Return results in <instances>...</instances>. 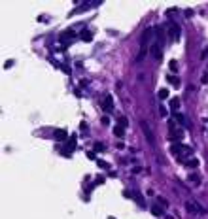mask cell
<instances>
[{
	"label": "cell",
	"instance_id": "cell-1",
	"mask_svg": "<svg viewBox=\"0 0 208 219\" xmlns=\"http://www.w3.org/2000/svg\"><path fill=\"white\" fill-rule=\"evenodd\" d=\"M184 206H185L187 213H191V215H206V208L201 206L197 200H193V198H187Z\"/></svg>",
	"mask_w": 208,
	"mask_h": 219
},
{
	"label": "cell",
	"instance_id": "cell-2",
	"mask_svg": "<svg viewBox=\"0 0 208 219\" xmlns=\"http://www.w3.org/2000/svg\"><path fill=\"white\" fill-rule=\"evenodd\" d=\"M140 127H142V132H144L146 140L153 146V144H155V136H153V129L149 127V123H148V121H140Z\"/></svg>",
	"mask_w": 208,
	"mask_h": 219
},
{
	"label": "cell",
	"instance_id": "cell-3",
	"mask_svg": "<svg viewBox=\"0 0 208 219\" xmlns=\"http://www.w3.org/2000/svg\"><path fill=\"white\" fill-rule=\"evenodd\" d=\"M100 108L106 111V114H112L114 111V96L110 93H106L102 96V102H100Z\"/></svg>",
	"mask_w": 208,
	"mask_h": 219
},
{
	"label": "cell",
	"instance_id": "cell-4",
	"mask_svg": "<svg viewBox=\"0 0 208 219\" xmlns=\"http://www.w3.org/2000/svg\"><path fill=\"white\" fill-rule=\"evenodd\" d=\"M155 34V28L153 27H148V28H144V32H142V38H140V44H142V47H146V45L149 44V40H152V36Z\"/></svg>",
	"mask_w": 208,
	"mask_h": 219
},
{
	"label": "cell",
	"instance_id": "cell-5",
	"mask_svg": "<svg viewBox=\"0 0 208 219\" xmlns=\"http://www.w3.org/2000/svg\"><path fill=\"white\" fill-rule=\"evenodd\" d=\"M168 38H170V42H178L180 40V27L176 23H172L168 27Z\"/></svg>",
	"mask_w": 208,
	"mask_h": 219
},
{
	"label": "cell",
	"instance_id": "cell-6",
	"mask_svg": "<svg viewBox=\"0 0 208 219\" xmlns=\"http://www.w3.org/2000/svg\"><path fill=\"white\" fill-rule=\"evenodd\" d=\"M172 117H174V121H176V123H180L182 127H187V129L191 127V123L185 119V115H184V114H178V111H176V114H172Z\"/></svg>",
	"mask_w": 208,
	"mask_h": 219
},
{
	"label": "cell",
	"instance_id": "cell-7",
	"mask_svg": "<svg viewBox=\"0 0 208 219\" xmlns=\"http://www.w3.org/2000/svg\"><path fill=\"white\" fill-rule=\"evenodd\" d=\"M76 36V32L72 28H68V30H64V32H61V36H59V42L61 44H68L66 40H70V38H74Z\"/></svg>",
	"mask_w": 208,
	"mask_h": 219
},
{
	"label": "cell",
	"instance_id": "cell-8",
	"mask_svg": "<svg viewBox=\"0 0 208 219\" xmlns=\"http://www.w3.org/2000/svg\"><path fill=\"white\" fill-rule=\"evenodd\" d=\"M53 138H55L57 142H66V138H68V132H66L64 129H57V130L53 132Z\"/></svg>",
	"mask_w": 208,
	"mask_h": 219
},
{
	"label": "cell",
	"instance_id": "cell-9",
	"mask_svg": "<svg viewBox=\"0 0 208 219\" xmlns=\"http://www.w3.org/2000/svg\"><path fill=\"white\" fill-rule=\"evenodd\" d=\"M149 51H152V55H153V57L157 59V60H161V53H163V45L155 42V44L152 45V47H149Z\"/></svg>",
	"mask_w": 208,
	"mask_h": 219
},
{
	"label": "cell",
	"instance_id": "cell-10",
	"mask_svg": "<svg viewBox=\"0 0 208 219\" xmlns=\"http://www.w3.org/2000/svg\"><path fill=\"white\" fill-rule=\"evenodd\" d=\"M133 198H134V202H136L140 208H146V200H144V196L140 195L138 191H133Z\"/></svg>",
	"mask_w": 208,
	"mask_h": 219
},
{
	"label": "cell",
	"instance_id": "cell-11",
	"mask_svg": "<svg viewBox=\"0 0 208 219\" xmlns=\"http://www.w3.org/2000/svg\"><path fill=\"white\" fill-rule=\"evenodd\" d=\"M152 213H153V215H157V217H163V215H165V208L159 206L157 202H155V204L152 206Z\"/></svg>",
	"mask_w": 208,
	"mask_h": 219
},
{
	"label": "cell",
	"instance_id": "cell-12",
	"mask_svg": "<svg viewBox=\"0 0 208 219\" xmlns=\"http://www.w3.org/2000/svg\"><path fill=\"white\" fill-rule=\"evenodd\" d=\"M80 38L83 40V42H91V40H93V32H91L89 28H83L81 32H80Z\"/></svg>",
	"mask_w": 208,
	"mask_h": 219
},
{
	"label": "cell",
	"instance_id": "cell-13",
	"mask_svg": "<svg viewBox=\"0 0 208 219\" xmlns=\"http://www.w3.org/2000/svg\"><path fill=\"white\" fill-rule=\"evenodd\" d=\"M182 138H184V132L182 130H172V134H170V140L172 142H180Z\"/></svg>",
	"mask_w": 208,
	"mask_h": 219
},
{
	"label": "cell",
	"instance_id": "cell-14",
	"mask_svg": "<svg viewBox=\"0 0 208 219\" xmlns=\"http://www.w3.org/2000/svg\"><path fill=\"white\" fill-rule=\"evenodd\" d=\"M166 81H168V83H172V85H176V87L180 85V78H178V76H172V74L166 76Z\"/></svg>",
	"mask_w": 208,
	"mask_h": 219
},
{
	"label": "cell",
	"instance_id": "cell-15",
	"mask_svg": "<svg viewBox=\"0 0 208 219\" xmlns=\"http://www.w3.org/2000/svg\"><path fill=\"white\" fill-rule=\"evenodd\" d=\"M114 134H116L117 138H123V136H125V129L119 127V125H116V127H114Z\"/></svg>",
	"mask_w": 208,
	"mask_h": 219
},
{
	"label": "cell",
	"instance_id": "cell-16",
	"mask_svg": "<svg viewBox=\"0 0 208 219\" xmlns=\"http://www.w3.org/2000/svg\"><path fill=\"white\" fill-rule=\"evenodd\" d=\"M185 166H187V168H197V166H199V159H195V157H191V159L185 162Z\"/></svg>",
	"mask_w": 208,
	"mask_h": 219
},
{
	"label": "cell",
	"instance_id": "cell-17",
	"mask_svg": "<svg viewBox=\"0 0 208 219\" xmlns=\"http://www.w3.org/2000/svg\"><path fill=\"white\" fill-rule=\"evenodd\" d=\"M189 183H191V185H195V187L201 185V178L197 176V174H191V176H189Z\"/></svg>",
	"mask_w": 208,
	"mask_h": 219
},
{
	"label": "cell",
	"instance_id": "cell-18",
	"mask_svg": "<svg viewBox=\"0 0 208 219\" xmlns=\"http://www.w3.org/2000/svg\"><path fill=\"white\" fill-rule=\"evenodd\" d=\"M72 149H76V134H72L68 138V151L72 153Z\"/></svg>",
	"mask_w": 208,
	"mask_h": 219
},
{
	"label": "cell",
	"instance_id": "cell-19",
	"mask_svg": "<svg viewBox=\"0 0 208 219\" xmlns=\"http://www.w3.org/2000/svg\"><path fill=\"white\" fill-rule=\"evenodd\" d=\"M117 125L119 127H123V129H127V127H129V119H127V117H117Z\"/></svg>",
	"mask_w": 208,
	"mask_h": 219
},
{
	"label": "cell",
	"instance_id": "cell-20",
	"mask_svg": "<svg viewBox=\"0 0 208 219\" xmlns=\"http://www.w3.org/2000/svg\"><path fill=\"white\" fill-rule=\"evenodd\" d=\"M170 108H172V111L176 114L178 108H180V98H172V100H170Z\"/></svg>",
	"mask_w": 208,
	"mask_h": 219
},
{
	"label": "cell",
	"instance_id": "cell-21",
	"mask_svg": "<svg viewBox=\"0 0 208 219\" xmlns=\"http://www.w3.org/2000/svg\"><path fill=\"white\" fill-rule=\"evenodd\" d=\"M168 96H170L168 89H159V98H161V100H166Z\"/></svg>",
	"mask_w": 208,
	"mask_h": 219
},
{
	"label": "cell",
	"instance_id": "cell-22",
	"mask_svg": "<svg viewBox=\"0 0 208 219\" xmlns=\"http://www.w3.org/2000/svg\"><path fill=\"white\" fill-rule=\"evenodd\" d=\"M97 164L100 166V168H104V170H112V168H110V164H108L106 161H102V159H97Z\"/></svg>",
	"mask_w": 208,
	"mask_h": 219
},
{
	"label": "cell",
	"instance_id": "cell-23",
	"mask_svg": "<svg viewBox=\"0 0 208 219\" xmlns=\"http://www.w3.org/2000/svg\"><path fill=\"white\" fill-rule=\"evenodd\" d=\"M93 147H95V151H104V144H102V142H95Z\"/></svg>",
	"mask_w": 208,
	"mask_h": 219
},
{
	"label": "cell",
	"instance_id": "cell-24",
	"mask_svg": "<svg viewBox=\"0 0 208 219\" xmlns=\"http://www.w3.org/2000/svg\"><path fill=\"white\" fill-rule=\"evenodd\" d=\"M157 202H159V204L163 206V208H168V202H166V200H165L163 196H157Z\"/></svg>",
	"mask_w": 208,
	"mask_h": 219
},
{
	"label": "cell",
	"instance_id": "cell-25",
	"mask_svg": "<svg viewBox=\"0 0 208 219\" xmlns=\"http://www.w3.org/2000/svg\"><path fill=\"white\" fill-rule=\"evenodd\" d=\"M144 55H146V47H142V51L138 53V57H136V63H140V60L144 59Z\"/></svg>",
	"mask_w": 208,
	"mask_h": 219
},
{
	"label": "cell",
	"instance_id": "cell-26",
	"mask_svg": "<svg viewBox=\"0 0 208 219\" xmlns=\"http://www.w3.org/2000/svg\"><path fill=\"white\" fill-rule=\"evenodd\" d=\"M170 70H174V72H176V70H178V63H176V60H170Z\"/></svg>",
	"mask_w": 208,
	"mask_h": 219
},
{
	"label": "cell",
	"instance_id": "cell-27",
	"mask_svg": "<svg viewBox=\"0 0 208 219\" xmlns=\"http://www.w3.org/2000/svg\"><path fill=\"white\" fill-rule=\"evenodd\" d=\"M159 114L163 115V117H166V110H165V106H163V104H159Z\"/></svg>",
	"mask_w": 208,
	"mask_h": 219
},
{
	"label": "cell",
	"instance_id": "cell-28",
	"mask_svg": "<svg viewBox=\"0 0 208 219\" xmlns=\"http://www.w3.org/2000/svg\"><path fill=\"white\" fill-rule=\"evenodd\" d=\"M87 159H91V161H95V159H97V155H95V151H87Z\"/></svg>",
	"mask_w": 208,
	"mask_h": 219
},
{
	"label": "cell",
	"instance_id": "cell-29",
	"mask_svg": "<svg viewBox=\"0 0 208 219\" xmlns=\"http://www.w3.org/2000/svg\"><path fill=\"white\" fill-rule=\"evenodd\" d=\"M140 172H142V166H134L133 168V174H140Z\"/></svg>",
	"mask_w": 208,
	"mask_h": 219
},
{
	"label": "cell",
	"instance_id": "cell-30",
	"mask_svg": "<svg viewBox=\"0 0 208 219\" xmlns=\"http://www.w3.org/2000/svg\"><path fill=\"white\" fill-rule=\"evenodd\" d=\"M102 125L108 127V125H110V119H108V117H102Z\"/></svg>",
	"mask_w": 208,
	"mask_h": 219
},
{
	"label": "cell",
	"instance_id": "cell-31",
	"mask_svg": "<svg viewBox=\"0 0 208 219\" xmlns=\"http://www.w3.org/2000/svg\"><path fill=\"white\" fill-rule=\"evenodd\" d=\"M13 66V60H8V63H4V68H12Z\"/></svg>",
	"mask_w": 208,
	"mask_h": 219
},
{
	"label": "cell",
	"instance_id": "cell-32",
	"mask_svg": "<svg viewBox=\"0 0 208 219\" xmlns=\"http://www.w3.org/2000/svg\"><path fill=\"white\" fill-rule=\"evenodd\" d=\"M97 183H98V185L104 183V176H97Z\"/></svg>",
	"mask_w": 208,
	"mask_h": 219
},
{
	"label": "cell",
	"instance_id": "cell-33",
	"mask_svg": "<svg viewBox=\"0 0 208 219\" xmlns=\"http://www.w3.org/2000/svg\"><path fill=\"white\" fill-rule=\"evenodd\" d=\"M202 83H208V74H204V76H202Z\"/></svg>",
	"mask_w": 208,
	"mask_h": 219
},
{
	"label": "cell",
	"instance_id": "cell-34",
	"mask_svg": "<svg viewBox=\"0 0 208 219\" xmlns=\"http://www.w3.org/2000/svg\"><path fill=\"white\" fill-rule=\"evenodd\" d=\"M108 219H116V217H108Z\"/></svg>",
	"mask_w": 208,
	"mask_h": 219
}]
</instances>
